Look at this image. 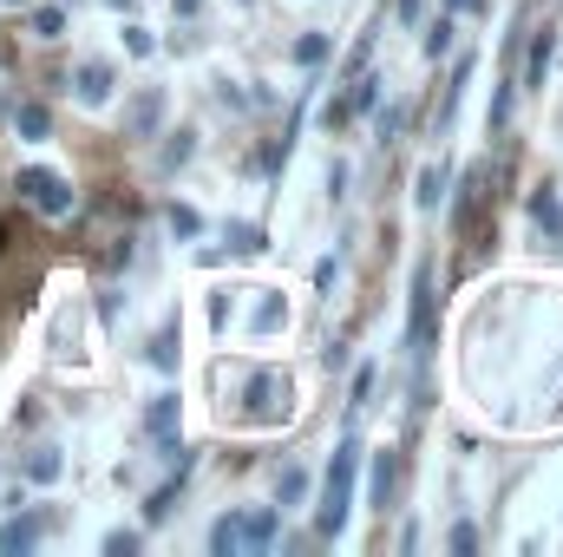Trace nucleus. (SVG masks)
Returning <instances> with one entry per match:
<instances>
[{
    "mask_svg": "<svg viewBox=\"0 0 563 557\" xmlns=\"http://www.w3.org/2000/svg\"><path fill=\"white\" fill-rule=\"evenodd\" d=\"M354 472H361V439L341 433V446H334V459H328V479H321V505H314V532H321V538H341V532H347Z\"/></svg>",
    "mask_w": 563,
    "mask_h": 557,
    "instance_id": "nucleus-1",
    "label": "nucleus"
},
{
    "mask_svg": "<svg viewBox=\"0 0 563 557\" xmlns=\"http://www.w3.org/2000/svg\"><path fill=\"white\" fill-rule=\"evenodd\" d=\"M282 532V518L269 505H256V512H223L217 525H210V551L217 557H243V551H269Z\"/></svg>",
    "mask_w": 563,
    "mask_h": 557,
    "instance_id": "nucleus-2",
    "label": "nucleus"
},
{
    "mask_svg": "<svg viewBox=\"0 0 563 557\" xmlns=\"http://www.w3.org/2000/svg\"><path fill=\"white\" fill-rule=\"evenodd\" d=\"M243 401H250V407H243L250 426H282V419L295 414V381H288L282 368H256L250 387H243Z\"/></svg>",
    "mask_w": 563,
    "mask_h": 557,
    "instance_id": "nucleus-3",
    "label": "nucleus"
},
{
    "mask_svg": "<svg viewBox=\"0 0 563 557\" xmlns=\"http://www.w3.org/2000/svg\"><path fill=\"white\" fill-rule=\"evenodd\" d=\"M13 190H20V197H26V204L40 210V217H53V223L79 210V190H73V184H66L59 171H46V164H26V171L13 177Z\"/></svg>",
    "mask_w": 563,
    "mask_h": 557,
    "instance_id": "nucleus-4",
    "label": "nucleus"
},
{
    "mask_svg": "<svg viewBox=\"0 0 563 557\" xmlns=\"http://www.w3.org/2000/svg\"><path fill=\"white\" fill-rule=\"evenodd\" d=\"M144 426H151V439H157V452H164V459H177V452H184V439H177V394H157V401L144 407Z\"/></svg>",
    "mask_w": 563,
    "mask_h": 557,
    "instance_id": "nucleus-5",
    "label": "nucleus"
},
{
    "mask_svg": "<svg viewBox=\"0 0 563 557\" xmlns=\"http://www.w3.org/2000/svg\"><path fill=\"white\" fill-rule=\"evenodd\" d=\"M407 335H413V354L432 348V270H413V321H407Z\"/></svg>",
    "mask_w": 563,
    "mask_h": 557,
    "instance_id": "nucleus-6",
    "label": "nucleus"
},
{
    "mask_svg": "<svg viewBox=\"0 0 563 557\" xmlns=\"http://www.w3.org/2000/svg\"><path fill=\"white\" fill-rule=\"evenodd\" d=\"M157 125H164V92L144 86L139 99L125 106V139H157Z\"/></svg>",
    "mask_w": 563,
    "mask_h": 557,
    "instance_id": "nucleus-7",
    "label": "nucleus"
},
{
    "mask_svg": "<svg viewBox=\"0 0 563 557\" xmlns=\"http://www.w3.org/2000/svg\"><path fill=\"white\" fill-rule=\"evenodd\" d=\"M112 86H119V79H112V66H106V59H86V66L73 73L79 106H106V99H112Z\"/></svg>",
    "mask_w": 563,
    "mask_h": 557,
    "instance_id": "nucleus-8",
    "label": "nucleus"
},
{
    "mask_svg": "<svg viewBox=\"0 0 563 557\" xmlns=\"http://www.w3.org/2000/svg\"><path fill=\"white\" fill-rule=\"evenodd\" d=\"M531 223H538V237L558 250L563 243V204H558V190L544 184V190H531Z\"/></svg>",
    "mask_w": 563,
    "mask_h": 557,
    "instance_id": "nucleus-9",
    "label": "nucleus"
},
{
    "mask_svg": "<svg viewBox=\"0 0 563 557\" xmlns=\"http://www.w3.org/2000/svg\"><path fill=\"white\" fill-rule=\"evenodd\" d=\"M445 184H452V171H445V164H426L420 177H413V204H420L426 217L445 204Z\"/></svg>",
    "mask_w": 563,
    "mask_h": 557,
    "instance_id": "nucleus-10",
    "label": "nucleus"
},
{
    "mask_svg": "<svg viewBox=\"0 0 563 557\" xmlns=\"http://www.w3.org/2000/svg\"><path fill=\"white\" fill-rule=\"evenodd\" d=\"M40 545V518H7L0 525V557H26Z\"/></svg>",
    "mask_w": 563,
    "mask_h": 557,
    "instance_id": "nucleus-11",
    "label": "nucleus"
},
{
    "mask_svg": "<svg viewBox=\"0 0 563 557\" xmlns=\"http://www.w3.org/2000/svg\"><path fill=\"white\" fill-rule=\"evenodd\" d=\"M59 472H66V459H59V446H33V452H26V479H33V485H53Z\"/></svg>",
    "mask_w": 563,
    "mask_h": 557,
    "instance_id": "nucleus-12",
    "label": "nucleus"
},
{
    "mask_svg": "<svg viewBox=\"0 0 563 557\" xmlns=\"http://www.w3.org/2000/svg\"><path fill=\"white\" fill-rule=\"evenodd\" d=\"M13 132H20V139H46V132H53V112H46V106H40V99H26V106H20V112H13Z\"/></svg>",
    "mask_w": 563,
    "mask_h": 557,
    "instance_id": "nucleus-13",
    "label": "nucleus"
},
{
    "mask_svg": "<svg viewBox=\"0 0 563 557\" xmlns=\"http://www.w3.org/2000/svg\"><path fill=\"white\" fill-rule=\"evenodd\" d=\"M551 53H558V33L544 26V33L531 40V66H525V86H544V73H551Z\"/></svg>",
    "mask_w": 563,
    "mask_h": 557,
    "instance_id": "nucleus-14",
    "label": "nucleus"
},
{
    "mask_svg": "<svg viewBox=\"0 0 563 557\" xmlns=\"http://www.w3.org/2000/svg\"><path fill=\"white\" fill-rule=\"evenodd\" d=\"M190 157H197V132L184 125V132H170V144L157 151V171H177V164H190Z\"/></svg>",
    "mask_w": 563,
    "mask_h": 557,
    "instance_id": "nucleus-15",
    "label": "nucleus"
},
{
    "mask_svg": "<svg viewBox=\"0 0 563 557\" xmlns=\"http://www.w3.org/2000/svg\"><path fill=\"white\" fill-rule=\"evenodd\" d=\"M250 328H256V335L288 328V302H282V295H263V302H256V315H250Z\"/></svg>",
    "mask_w": 563,
    "mask_h": 557,
    "instance_id": "nucleus-16",
    "label": "nucleus"
},
{
    "mask_svg": "<svg viewBox=\"0 0 563 557\" xmlns=\"http://www.w3.org/2000/svg\"><path fill=\"white\" fill-rule=\"evenodd\" d=\"M380 86H387L380 73H361L354 92H347V112H374V106H380Z\"/></svg>",
    "mask_w": 563,
    "mask_h": 557,
    "instance_id": "nucleus-17",
    "label": "nucleus"
},
{
    "mask_svg": "<svg viewBox=\"0 0 563 557\" xmlns=\"http://www.w3.org/2000/svg\"><path fill=\"white\" fill-rule=\"evenodd\" d=\"M164 223H170V237H184V243H190V237H203L197 204H170V210H164Z\"/></svg>",
    "mask_w": 563,
    "mask_h": 557,
    "instance_id": "nucleus-18",
    "label": "nucleus"
},
{
    "mask_svg": "<svg viewBox=\"0 0 563 557\" xmlns=\"http://www.w3.org/2000/svg\"><path fill=\"white\" fill-rule=\"evenodd\" d=\"M223 243H230V250H236V256H263V250H269V243H263V230H256V223H230V230H223Z\"/></svg>",
    "mask_w": 563,
    "mask_h": 557,
    "instance_id": "nucleus-19",
    "label": "nucleus"
},
{
    "mask_svg": "<svg viewBox=\"0 0 563 557\" xmlns=\"http://www.w3.org/2000/svg\"><path fill=\"white\" fill-rule=\"evenodd\" d=\"M308 499V472L301 466H282V479H276V505H301Z\"/></svg>",
    "mask_w": 563,
    "mask_h": 557,
    "instance_id": "nucleus-20",
    "label": "nucleus"
},
{
    "mask_svg": "<svg viewBox=\"0 0 563 557\" xmlns=\"http://www.w3.org/2000/svg\"><path fill=\"white\" fill-rule=\"evenodd\" d=\"M151 368L177 374V328H157V335H151Z\"/></svg>",
    "mask_w": 563,
    "mask_h": 557,
    "instance_id": "nucleus-21",
    "label": "nucleus"
},
{
    "mask_svg": "<svg viewBox=\"0 0 563 557\" xmlns=\"http://www.w3.org/2000/svg\"><path fill=\"white\" fill-rule=\"evenodd\" d=\"M445 53H452V13H439L426 26V59H445Z\"/></svg>",
    "mask_w": 563,
    "mask_h": 557,
    "instance_id": "nucleus-22",
    "label": "nucleus"
},
{
    "mask_svg": "<svg viewBox=\"0 0 563 557\" xmlns=\"http://www.w3.org/2000/svg\"><path fill=\"white\" fill-rule=\"evenodd\" d=\"M465 79H472V59H459L452 86H445V106H439V125H452V112H459V99H465Z\"/></svg>",
    "mask_w": 563,
    "mask_h": 557,
    "instance_id": "nucleus-23",
    "label": "nucleus"
},
{
    "mask_svg": "<svg viewBox=\"0 0 563 557\" xmlns=\"http://www.w3.org/2000/svg\"><path fill=\"white\" fill-rule=\"evenodd\" d=\"M184 472H190V466H177V479H170V485H157V492H151V505H144V518H151V525H157V518H164V512H170V505H177V485H184Z\"/></svg>",
    "mask_w": 563,
    "mask_h": 557,
    "instance_id": "nucleus-24",
    "label": "nucleus"
},
{
    "mask_svg": "<svg viewBox=\"0 0 563 557\" xmlns=\"http://www.w3.org/2000/svg\"><path fill=\"white\" fill-rule=\"evenodd\" d=\"M26 26H33L40 40H59V33H66V7H40V13H33Z\"/></svg>",
    "mask_w": 563,
    "mask_h": 557,
    "instance_id": "nucleus-25",
    "label": "nucleus"
},
{
    "mask_svg": "<svg viewBox=\"0 0 563 557\" xmlns=\"http://www.w3.org/2000/svg\"><path fill=\"white\" fill-rule=\"evenodd\" d=\"M328 59V33H301L295 40V66H321Z\"/></svg>",
    "mask_w": 563,
    "mask_h": 557,
    "instance_id": "nucleus-26",
    "label": "nucleus"
},
{
    "mask_svg": "<svg viewBox=\"0 0 563 557\" xmlns=\"http://www.w3.org/2000/svg\"><path fill=\"white\" fill-rule=\"evenodd\" d=\"M387 492H394V452L374 459V505H380V512H387Z\"/></svg>",
    "mask_w": 563,
    "mask_h": 557,
    "instance_id": "nucleus-27",
    "label": "nucleus"
},
{
    "mask_svg": "<svg viewBox=\"0 0 563 557\" xmlns=\"http://www.w3.org/2000/svg\"><path fill=\"white\" fill-rule=\"evenodd\" d=\"M478 190H485V171H465V197H459V223H472V210H478Z\"/></svg>",
    "mask_w": 563,
    "mask_h": 557,
    "instance_id": "nucleus-28",
    "label": "nucleus"
},
{
    "mask_svg": "<svg viewBox=\"0 0 563 557\" xmlns=\"http://www.w3.org/2000/svg\"><path fill=\"white\" fill-rule=\"evenodd\" d=\"M125 53H132V59H151V53H157V40H151L144 26H125Z\"/></svg>",
    "mask_w": 563,
    "mask_h": 557,
    "instance_id": "nucleus-29",
    "label": "nucleus"
},
{
    "mask_svg": "<svg viewBox=\"0 0 563 557\" xmlns=\"http://www.w3.org/2000/svg\"><path fill=\"white\" fill-rule=\"evenodd\" d=\"M511 92H518V86H511V79H505V86H498V92H492V132H498V125H505V119H511Z\"/></svg>",
    "mask_w": 563,
    "mask_h": 557,
    "instance_id": "nucleus-30",
    "label": "nucleus"
},
{
    "mask_svg": "<svg viewBox=\"0 0 563 557\" xmlns=\"http://www.w3.org/2000/svg\"><path fill=\"white\" fill-rule=\"evenodd\" d=\"M367 401H374V368H354V401H347V407H354V414H361V407H367Z\"/></svg>",
    "mask_w": 563,
    "mask_h": 557,
    "instance_id": "nucleus-31",
    "label": "nucleus"
},
{
    "mask_svg": "<svg viewBox=\"0 0 563 557\" xmlns=\"http://www.w3.org/2000/svg\"><path fill=\"white\" fill-rule=\"evenodd\" d=\"M400 125H407V106H387V112H380V139L394 144L400 139Z\"/></svg>",
    "mask_w": 563,
    "mask_h": 557,
    "instance_id": "nucleus-32",
    "label": "nucleus"
},
{
    "mask_svg": "<svg viewBox=\"0 0 563 557\" xmlns=\"http://www.w3.org/2000/svg\"><path fill=\"white\" fill-rule=\"evenodd\" d=\"M445 545L465 557V551H478V532H472V525H452V538H445Z\"/></svg>",
    "mask_w": 563,
    "mask_h": 557,
    "instance_id": "nucleus-33",
    "label": "nucleus"
},
{
    "mask_svg": "<svg viewBox=\"0 0 563 557\" xmlns=\"http://www.w3.org/2000/svg\"><path fill=\"white\" fill-rule=\"evenodd\" d=\"M106 551H112V557H132V551H139V532H112V538H106Z\"/></svg>",
    "mask_w": 563,
    "mask_h": 557,
    "instance_id": "nucleus-34",
    "label": "nucleus"
},
{
    "mask_svg": "<svg viewBox=\"0 0 563 557\" xmlns=\"http://www.w3.org/2000/svg\"><path fill=\"white\" fill-rule=\"evenodd\" d=\"M420 7H426V0H400V20L413 26V20H420Z\"/></svg>",
    "mask_w": 563,
    "mask_h": 557,
    "instance_id": "nucleus-35",
    "label": "nucleus"
},
{
    "mask_svg": "<svg viewBox=\"0 0 563 557\" xmlns=\"http://www.w3.org/2000/svg\"><path fill=\"white\" fill-rule=\"evenodd\" d=\"M170 7H177V13H184V20H190V13H197V7H203V0H170Z\"/></svg>",
    "mask_w": 563,
    "mask_h": 557,
    "instance_id": "nucleus-36",
    "label": "nucleus"
},
{
    "mask_svg": "<svg viewBox=\"0 0 563 557\" xmlns=\"http://www.w3.org/2000/svg\"><path fill=\"white\" fill-rule=\"evenodd\" d=\"M106 7H119V13H132V0H106Z\"/></svg>",
    "mask_w": 563,
    "mask_h": 557,
    "instance_id": "nucleus-37",
    "label": "nucleus"
},
{
    "mask_svg": "<svg viewBox=\"0 0 563 557\" xmlns=\"http://www.w3.org/2000/svg\"><path fill=\"white\" fill-rule=\"evenodd\" d=\"M0 7H20V0H0Z\"/></svg>",
    "mask_w": 563,
    "mask_h": 557,
    "instance_id": "nucleus-38",
    "label": "nucleus"
}]
</instances>
